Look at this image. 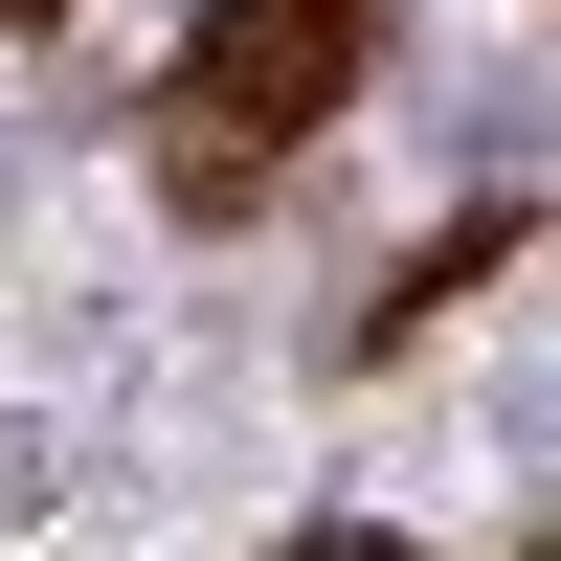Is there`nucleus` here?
<instances>
[{
	"label": "nucleus",
	"mask_w": 561,
	"mask_h": 561,
	"mask_svg": "<svg viewBox=\"0 0 561 561\" xmlns=\"http://www.w3.org/2000/svg\"><path fill=\"white\" fill-rule=\"evenodd\" d=\"M359 45H382L359 0H225V23H203V68L158 90V158H180V203H248V180L293 158L337 90H359Z\"/></svg>",
	"instance_id": "obj_1"
},
{
	"label": "nucleus",
	"mask_w": 561,
	"mask_h": 561,
	"mask_svg": "<svg viewBox=\"0 0 561 561\" xmlns=\"http://www.w3.org/2000/svg\"><path fill=\"white\" fill-rule=\"evenodd\" d=\"M0 23H45V0H0Z\"/></svg>",
	"instance_id": "obj_2"
}]
</instances>
